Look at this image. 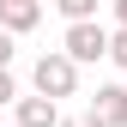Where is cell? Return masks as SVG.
Listing matches in <instances>:
<instances>
[{"mask_svg": "<svg viewBox=\"0 0 127 127\" xmlns=\"http://www.w3.org/2000/svg\"><path fill=\"white\" fill-rule=\"evenodd\" d=\"M0 6H6V0H0Z\"/></svg>", "mask_w": 127, "mask_h": 127, "instance_id": "obj_12", "label": "cell"}, {"mask_svg": "<svg viewBox=\"0 0 127 127\" xmlns=\"http://www.w3.org/2000/svg\"><path fill=\"white\" fill-rule=\"evenodd\" d=\"M30 85H36L42 97H55V103L73 97V91H79V61H73L67 49H49L36 67H30Z\"/></svg>", "mask_w": 127, "mask_h": 127, "instance_id": "obj_1", "label": "cell"}, {"mask_svg": "<svg viewBox=\"0 0 127 127\" xmlns=\"http://www.w3.org/2000/svg\"><path fill=\"white\" fill-rule=\"evenodd\" d=\"M12 115H18L12 127H61V103L36 91V97H18V103H12Z\"/></svg>", "mask_w": 127, "mask_h": 127, "instance_id": "obj_4", "label": "cell"}, {"mask_svg": "<svg viewBox=\"0 0 127 127\" xmlns=\"http://www.w3.org/2000/svg\"><path fill=\"white\" fill-rule=\"evenodd\" d=\"M109 61L127 73V24H115V30H109Z\"/></svg>", "mask_w": 127, "mask_h": 127, "instance_id": "obj_7", "label": "cell"}, {"mask_svg": "<svg viewBox=\"0 0 127 127\" xmlns=\"http://www.w3.org/2000/svg\"><path fill=\"white\" fill-rule=\"evenodd\" d=\"M85 115L103 121V127H127V85H97V97H91Z\"/></svg>", "mask_w": 127, "mask_h": 127, "instance_id": "obj_3", "label": "cell"}, {"mask_svg": "<svg viewBox=\"0 0 127 127\" xmlns=\"http://www.w3.org/2000/svg\"><path fill=\"white\" fill-rule=\"evenodd\" d=\"M61 127H103V121H91V115H79V121H67V115H61Z\"/></svg>", "mask_w": 127, "mask_h": 127, "instance_id": "obj_10", "label": "cell"}, {"mask_svg": "<svg viewBox=\"0 0 127 127\" xmlns=\"http://www.w3.org/2000/svg\"><path fill=\"white\" fill-rule=\"evenodd\" d=\"M61 49H67L79 67H91V61H109V30H103L97 18H79V24H67Z\"/></svg>", "mask_w": 127, "mask_h": 127, "instance_id": "obj_2", "label": "cell"}, {"mask_svg": "<svg viewBox=\"0 0 127 127\" xmlns=\"http://www.w3.org/2000/svg\"><path fill=\"white\" fill-rule=\"evenodd\" d=\"M0 67H12V30H0Z\"/></svg>", "mask_w": 127, "mask_h": 127, "instance_id": "obj_9", "label": "cell"}, {"mask_svg": "<svg viewBox=\"0 0 127 127\" xmlns=\"http://www.w3.org/2000/svg\"><path fill=\"white\" fill-rule=\"evenodd\" d=\"M115 24H127V0H115Z\"/></svg>", "mask_w": 127, "mask_h": 127, "instance_id": "obj_11", "label": "cell"}, {"mask_svg": "<svg viewBox=\"0 0 127 127\" xmlns=\"http://www.w3.org/2000/svg\"><path fill=\"white\" fill-rule=\"evenodd\" d=\"M49 6H55L67 24H79V18H97V0H49Z\"/></svg>", "mask_w": 127, "mask_h": 127, "instance_id": "obj_6", "label": "cell"}, {"mask_svg": "<svg viewBox=\"0 0 127 127\" xmlns=\"http://www.w3.org/2000/svg\"><path fill=\"white\" fill-rule=\"evenodd\" d=\"M12 103H18V85H12V73L0 67V109H12Z\"/></svg>", "mask_w": 127, "mask_h": 127, "instance_id": "obj_8", "label": "cell"}, {"mask_svg": "<svg viewBox=\"0 0 127 127\" xmlns=\"http://www.w3.org/2000/svg\"><path fill=\"white\" fill-rule=\"evenodd\" d=\"M36 24H42V0H6L0 6V30H12V36H24Z\"/></svg>", "mask_w": 127, "mask_h": 127, "instance_id": "obj_5", "label": "cell"}]
</instances>
